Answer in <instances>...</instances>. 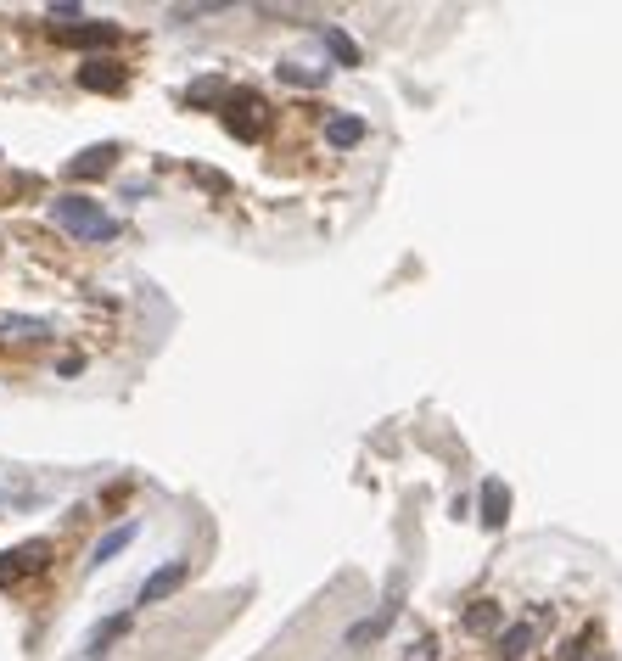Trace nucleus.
I'll return each instance as SVG.
<instances>
[{"mask_svg":"<svg viewBox=\"0 0 622 661\" xmlns=\"http://www.w3.org/2000/svg\"><path fill=\"white\" fill-rule=\"evenodd\" d=\"M0 337H17V342H40V337H45V320H0Z\"/></svg>","mask_w":622,"mask_h":661,"instance_id":"nucleus-18","label":"nucleus"},{"mask_svg":"<svg viewBox=\"0 0 622 661\" xmlns=\"http://www.w3.org/2000/svg\"><path fill=\"white\" fill-rule=\"evenodd\" d=\"M45 561H51V544H17L0 555V583H17V577H29V572H45Z\"/></svg>","mask_w":622,"mask_h":661,"instance_id":"nucleus-3","label":"nucleus"},{"mask_svg":"<svg viewBox=\"0 0 622 661\" xmlns=\"http://www.w3.org/2000/svg\"><path fill=\"white\" fill-rule=\"evenodd\" d=\"M281 79H286V85H303V90H309V85H326V73L303 68V62H281Z\"/></svg>","mask_w":622,"mask_h":661,"instance_id":"nucleus-19","label":"nucleus"},{"mask_svg":"<svg viewBox=\"0 0 622 661\" xmlns=\"http://www.w3.org/2000/svg\"><path fill=\"white\" fill-rule=\"evenodd\" d=\"M124 628H129V617H113V622H101V628L96 633H90V661H96V656H107V645H113V639H124Z\"/></svg>","mask_w":622,"mask_h":661,"instance_id":"nucleus-16","label":"nucleus"},{"mask_svg":"<svg viewBox=\"0 0 622 661\" xmlns=\"http://www.w3.org/2000/svg\"><path fill=\"white\" fill-rule=\"evenodd\" d=\"M113 157H118V146H85L68 163V180H101V174L113 169Z\"/></svg>","mask_w":622,"mask_h":661,"instance_id":"nucleus-7","label":"nucleus"},{"mask_svg":"<svg viewBox=\"0 0 622 661\" xmlns=\"http://www.w3.org/2000/svg\"><path fill=\"white\" fill-rule=\"evenodd\" d=\"M185 101H191V107H219V101H230V90H225V79H197Z\"/></svg>","mask_w":622,"mask_h":661,"instance_id":"nucleus-17","label":"nucleus"},{"mask_svg":"<svg viewBox=\"0 0 622 661\" xmlns=\"http://www.w3.org/2000/svg\"><path fill=\"white\" fill-rule=\"evenodd\" d=\"M62 40L68 45H113L118 29L113 23H79V29H62Z\"/></svg>","mask_w":622,"mask_h":661,"instance_id":"nucleus-15","label":"nucleus"},{"mask_svg":"<svg viewBox=\"0 0 622 661\" xmlns=\"http://www.w3.org/2000/svg\"><path fill=\"white\" fill-rule=\"evenodd\" d=\"M505 633V605H494V600H477L466 611V633Z\"/></svg>","mask_w":622,"mask_h":661,"instance_id":"nucleus-13","label":"nucleus"},{"mask_svg":"<svg viewBox=\"0 0 622 661\" xmlns=\"http://www.w3.org/2000/svg\"><path fill=\"white\" fill-rule=\"evenodd\" d=\"M225 129L236 135V141H258V135L269 129L264 96H253V90H230V101H225Z\"/></svg>","mask_w":622,"mask_h":661,"instance_id":"nucleus-2","label":"nucleus"},{"mask_svg":"<svg viewBox=\"0 0 622 661\" xmlns=\"http://www.w3.org/2000/svg\"><path fill=\"white\" fill-rule=\"evenodd\" d=\"M185 577H191V561H163L152 577L141 583V605H163L169 594L185 589Z\"/></svg>","mask_w":622,"mask_h":661,"instance_id":"nucleus-4","label":"nucleus"},{"mask_svg":"<svg viewBox=\"0 0 622 661\" xmlns=\"http://www.w3.org/2000/svg\"><path fill=\"white\" fill-rule=\"evenodd\" d=\"M398 600H404V577H393V594H387V605L376 611L370 622H354L348 628V645H365V639H382L387 628H393V617H398Z\"/></svg>","mask_w":622,"mask_h":661,"instance_id":"nucleus-5","label":"nucleus"},{"mask_svg":"<svg viewBox=\"0 0 622 661\" xmlns=\"http://www.w3.org/2000/svg\"><path fill=\"white\" fill-rule=\"evenodd\" d=\"M326 141L331 146H359V141H365V118H354V113L326 118Z\"/></svg>","mask_w":622,"mask_h":661,"instance_id":"nucleus-12","label":"nucleus"},{"mask_svg":"<svg viewBox=\"0 0 622 661\" xmlns=\"http://www.w3.org/2000/svg\"><path fill=\"white\" fill-rule=\"evenodd\" d=\"M51 488H40V482H17V477H6L0 482V510H29V505H40Z\"/></svg>","mask_w":622,"mask_h":661,"instance_id":"nucleus-11","label":"nucleus"},{"mask_svg":"<svg viewBox=\"0 0 622 661\" xmlns=\"http://www.w3.org/2000/svg\"><path fill=\"white\" fill-rule=\"evenodd\" d=\"M135 533H141L135 521H124V527H113V533H107V538H101L96 549H90V572H96V566H107V561H113V555H124V549L135 544Z\"/></svg>","mask_w":622,"mask_h":661,"instance_id":"nucleus-9","label":"nucleus"},{"mask_svg":"<svg viewBox=\"0 0 622 661\" xmlns=\"http://www.w3.org/2000/svg\"><path fill=\"white\" fill-rule=\"evenodd\" d=\"M320 40H326V45H331V57H337V62H342V68H359V62H365V57H359V45H354V40H348V34H342V29H337V23H320Z\"/></svg>","mask_w":622,"mask_h":661,"instance_id":"nucleus-14","label":"nucleus"},{"mask_svg":"<svg viewBox=\"0 0 622 661\" xmlns=\"http://www.w3.org/2000/svg\"><path fill=\"white\" fill-rule=\"evenodd\" d=\"M505 516H510V488L505 482H482V527H505Z\"/></svg>","mask_w":622,"mask_h":661,"instance_id":"nucleus-10","label":"nucleus"},{"mask_svg":"<svg viewBox=\"0 0 622 661\" xmlns=\"http://www.w3.org/2000/svg\"><path fill=\"white\" fill-rule=\"evenodd\" d=\"M533 639H538V617L510 622V628L499 633V661H522L527 650H533Z\"/></svg>","mask_w":622,"mask_h":661,"instance_id":"nucleus-6","label":"nucleus"},{"mask_svg":"<svg viewBox=\"0 0 622 661\" xmlns=\"http://www.w3.org/2000/svg\"><path fill=\"white\" fill-rule=\"evenodd\" d=\"M51 213H57V225L79 241H113L118 236V225L101 213V202H90V197H57Z\"/></svg>","mask_w":622,"mask_h":661,"instance_id":"nucleus-1","label":"nucleus"},{"mask_svg":"<svg viewBox=\"0 0 622 661\" xmlns=\"http://www.w3.org/2000/svg\"><path fill=\"white\" fill-rule=\"evenodd\" d=\"M79 85H85V90H107V96H118V90H124V68H118V62L90 57L85 68H79Z\"/></svg>","mask_w":622,"mask_h":661,"instance_id":"nucleus-8","label":"nucleus"}]
</instances>
